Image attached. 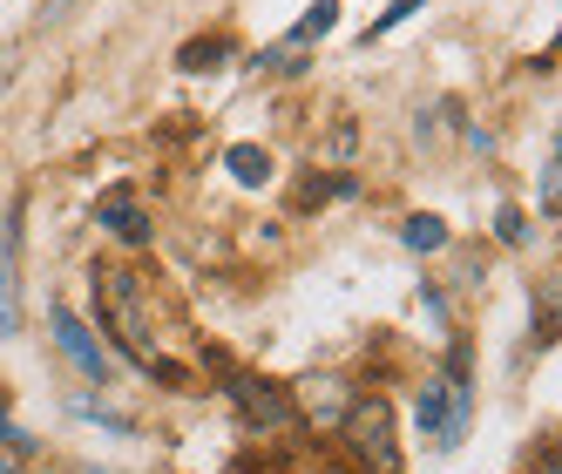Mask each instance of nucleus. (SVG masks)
<instances>
[{"instance_id":"16","label":"nucleus","mask_w":562,"mask_h":474,"mask_svg":"<svg viewBox=\"0 0 562 474\" xmlns=\"http://www.w3.org/2000/svg\"><path fill=\"white\" fill-rule=\"evenodd\" d=\"M0 474H21V461H14V454H0Z\"/></svg>"},{"instance_id":"4","label":"nucleus","mask_w":562,"mask_h":474,"mask_svg":"<svg viewBox=\"0 0 562 474\" xmlns=\"http://www.w3.org/2000/svg\"><path fill=\"white\" fill-rule=\"evenodd\" d=\"M231 400H237V414H245L251 427H265V433H285L299 420L292 386H271V380H231Z\"/></svg>"},{"instance_id":"15","label":"nucleus","mask_w":562,"mask_h":474,"mask_svg":"<svg viewBox=\"0 0 562 474\" xmlns=\"http://www.w3.org/2000/svg\"><path fill=\"white\" fill-rule=\"evenodd\" d=\"M536 474H562V448H549V454H542V467H536Z\"/></svg>"},{"instance_id":"8","label":"nucleus","mask_w":562,"mask_h":474,"mask_svg":"<svg viewBox=\"0 0 562 474\" xmlns=\"http://www.w3.org/2000/svg\"><path fill=\"white\" fill-rule=\"evenodd\" d=\"M21 332V285H14V230L0 224V339Z\"/></svg>"},{"instance_id":"17","label":"nucleus","mask_w":562,"mask_h":474,"mask_svg":"<svg viewBox=\"0 0 562 474\" xmlns=\"http://www.w3.org/2000/svg\"><path fill=\"white\" fill-rule=\"evenodd\" d=\"M8 75H14V68H0V89H8Z\"/></svg>"},{"instance_id":"14","label":"nucleus","mask_w":562,"mask_h":474,"mask_svg":"<svg viewBox=\"0 0 562 474\" xmlns=\"http://www.w3.org/2000/svg\"><path fill=\"white\" fill-rule=\"evenodd\" d=\"M420 8H427V0H393V8H386V14L373 21V34H393L400 21H407V14H420Z\"/></svg>"},{"instance_id":"11","label":"nucleus","mask_w":562,"mask_h":474,"mask_svg":"<svg viewBox=\"0 0 562 474\" xmlns=\"http://www.w3.org/2000/svg\"><path fill=\"white\" fill-rule=\"evenodd\" d=\"M407 251H448V224H440L434 211H420V217H407Z\"/></svg>"},{"instance_id":"3","label":"nucleus","mask_w":562,"mask_h":474,"mask_svg":"<svg viewBox=\"0 0 562 474\" xmlns=\"http://www.w3.org/2000/svg\"><path fill=\"white\" fill-rule=\"evenodd\" d=\"M339 433H346V454L367 467V474H400V448H393V407L380 400H352V414L339 420Z\"/></svg>"},{"instance_id":"6","label":"nucleus","mask_w":562,"mask_h":474,"mask_svg":"<svg viewBox=\"0 0 562 474\" xmlns=\"http://www.w3.org/2000/svg\"><path fill=\"white\" fill-rule=\"evenodd\" d=\"M95 224H102L109 237H123L130 251H143V245H149V211H143V196H136V190H102Z\"/></svg>"},{"instance_id":"9","label":"nucleus","mask_w":562,"mask_h":474,"mask_svg":"<svg viewBox=\"0 0 562 474\" xmlns=\"http://www.w3.org/2000/svg\"><path fill=\"white\" fill-rule=\"evenodd\" d=\"M224 170L245 183V190H258V183L271 177V156H265L258 143H231V149H224Z\"/></svg>"},{"instance_id":"12","label":"nucleus","mask_w":562,"mask_h":474,"mask_svg":"<svg viewBox=\"0 0 562 474\" xmlns=\"http://www.w3.org/2000/svg\"><path fill=\"white\" fill-rule=\"evenodd\" d=\"M177 61H183L190 75H204V68H224V61H231V42H224V34H211V42H190Z\"/></svg>"},{"instance_id":"5","label":"nucleus","mask_w":562,"mask_h":474,"mask_svg":"<svg viewBox=\"0 0 562 474\" xmlns=\"http://www.w3.org/2000/svg\"><path fill=\"white\" fill-rule=\"evenodd\" d=\"M48 319H55V346H61V352H68V360L82 366L89 380H109V373H115V360H109V346H102V339H95V332H89L82 319H75L68 305H55Z\"/></svg>"},{"instance_id":"10","label":"nucleus","mask_w":562,"mask_h":474,"mask_svg":"<svg viewBox=\"0 0 562 474\" xmlns=\"http://www.w3.org/2000/svg\"><path fill=\"white\" fill-rule=\"evenodd\" d=\"M333 21H339V0H312V8L299 14V27L285 34V48H305V42H318V34H333Z\"/></svg>"},{"instance_id":"13","label":"nucleus","mask_w":562,"mask_h":474,"mask_svg":"<svg viewBox=\"0 0 562 474\" xmlns=\"http://www.w3.org/2000/svg\"><path fill=\"white\" fill-rule=\"evenodd\" d=\"M495 230H502V245H529V217H521V211H502Z\"/></svg>"},{"instance_id":"1","label":"nucleus","mask_w":562,"mask_h":474,"mask_svg":"<svg viewBox=\"0 0 562 474\" xmlns=\"http://www.w3.org/2000/svg\"><path fill=\"white\" fill-rule=\"evenodd\" d=\"M95 298H102V319H109L115 339H123L130 360H136L143 373H156V380L183 386V366L170 360L164 346H156V332H149V319H143V271H130V264H102V271H95Z\"/></svg>"},{"instance_id":"2","label":"nucleus","mask_w":562,"mask_h":474,"mask_svg":"<svg viewBox=\"0 0 562 474\" xmlns=\"http://www.w3.org/2000/svg\"><path fill=\"white\" fill-rule=\"evenodd\" d=\"M468 414H474V393H468V380H461V360L440 373V380H427L420 386V407H414V420H420V433L448 454V448H461L468 441Z\"/></svg>"},{"instance_id":"7","label":"nucleus","mask_w":562,"mask_h":474,"mask_svg":"<svg viewBox=\"0 0 562 474\" xmlns=\"http://www.w3.org/2000/svg\"><path fill=\"white\" fill-rule=\"evenodd\" d=\"M292 407H299L305 420H326V427H339V420L352 414V400H346V380H333V373L299 380V386H292Z\"/></svg>"}]
</instances>
